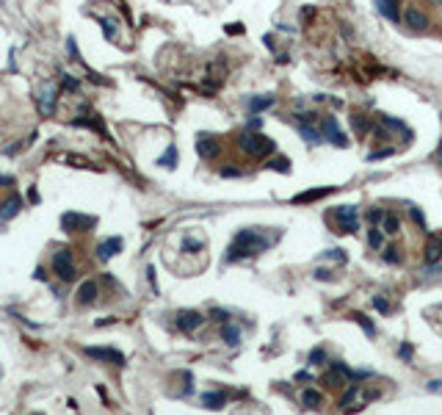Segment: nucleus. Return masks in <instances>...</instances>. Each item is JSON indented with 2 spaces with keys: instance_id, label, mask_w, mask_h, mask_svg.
<instances>
[{
  "instance_id": "f257e3e1",
  "label": "nucleus",
  "mask_w": 442,
  "mask_h": 415,
  "mask_svg": "<svg viewBox=\"0 0 442 415\" xmlns=\"http://www.w3.org/2000/svg\"><path fill=\"white\" fill-rule=\"evenodd\" d=\"M268 246H271V238H268V235H263L260 230L246 227V230H240L238 235L232 238L230 249H227V255H224V261H227V263L246 261V258H252V255L266 252Z\"/></svg>"
},
{
  "instance_id": "f03ea898",
  "label": "nucleus",
  "mask_w": 442,
  "mask_h": 415,
  "mask_svg": "<svg viewBox=\"0 0 442 415\" xmlns=\"http://www.w3.org/2000/svg\"><path fill=\"white\" fill-rule=\"evenodd\" d=\"M238 147L243 150L246 155H252V158H263V155L274 152V141L268 139V136H263V133H254V130H246V133H240V139H238Z\"/></svg>"
},
{
  "instance_id": "7ed1b4c3",
  "label": "nucleus",
  "mask_w": 442,
  "mask_h": 415,
  "mask_svg": "<svg viewBox=\"0 0 442 415\" xmlns=\"http://www.w3.org/2000/svg\"><path fill=\"white\" fill-rule=\"evenodd\" d=\"M53 271L58 274L61 282H72L77 277V268H75V261H72L69 249H58V252L53 255Z\"/></svg>"
},
{
  "instance_id": "20e7f679",
  "label": "nucleus",
  "mask_w": 442,
  "mask_h": 415,
  "mask_svg": "<svg viewBox=\"0 0 442 415\" xmlns=\"http://www.w3.org/2000/svg\"><path fill=\"white\" fill-rule=\"evenodd\" d=\"M97 225V216H86V213H64L61 216V227L67 232H86V230H92V227Z\"/></svg>"
},
{
  "instance_id": "39448f33",
  "label": "nucleus",
  "mask_w": 442,
  "mask_h": 415,
  "mask_svg": "<svg viewBox=\"0 0 442 415\" xmlns=\"http://www.w3.org/2000/svg\"><path fill=\"white\" fill-rule=\"evenodd\" d=\"M321 136H323V141H332L335 147H345L348 144V136L340 130L335 116H323L321 119Z\"/></svg>"
},
{
  "instance_id": "423d86ee",
  "label": "nucleus",
  "mask_w": 442,
  "mask_h": 415,
  "mask_svg": "<svg viewBox=\"0 0 442 415\" xmlns=\"http://www.w3.org/2000/svg\"><path fill=\"white\" fill-rule=\"evenodd\" d=\"M56 103H58V89L50 80H44L39 86V113L42 116H50V113L56 111Z\"/></svg>"
},
{
  "instance_id": "0eeeda50",
  "label": "nucleus",
  "mask_w": 442,
  "mask_h": 415,
  "mask_svg": "<svg viewBox=\"0 0 442 415\" xmlns=\"http://www.w3.org/2000/svg\"><path fill=\"white\" fill-rule=\"evenodd\" d=\"M86 357L100 360V363H116V366H125V354L116 352V349H108V346H86L83 349Z\"/></svg>"
},
{
  "instance_id": "6e6552de",
  "label": "nucleus",
  "mask_w": 442,
  "mask_h": 415,
  "mask_svg": "<svg viewBox=\"0 0 442 415\" xmlns=\"http://www.w3.org/2000/svg\"><path fill=\"white\" fill-rule=\"evenodd\" d=\"M202 324H204V316L197 313V310H180V313H177V327L183 332H194V330H199Z\"/></svg>"
},
{
  "instance_id": "1a4fd4ad",
  "label": "nucleus",
  "mask_w": 442,
  "mask_h": 415,
  "mask_svg": "<svg viewBox=\"0 0 442 415\" xmlns=\"http://www.w3.org/2000/svg\"><path fill=\"white\" fill-rule=\"evenodd\" d=\"M122 246H125V241L116 238V235H111V238H105V241H100V244H97V258H100L102 263L111 261L113 255L122 252Z\"/></svg>"
},
{
  "instance_id": "9d476101",
  "label": "nucleus",
  "mask_w": 442,
  "mask_h": 415,
  "mask_svg": "<svg viewBox=\"0 0 442 415\" xmlns=\"http://www.w3.org/2000/svg\"><path fill=\"white\" fill-rule=\"evenodd\" d=\"M335 216L343 222V225H340V232H354V230H357V208H354V205H343V208H337Z\"/></svg>"
},
{
  "instance_id": "9b49d317",
  "label": "nucleus",
  "mask_w": 442,
  "mask_h": 415,
  "mask_svg": "<svg viewBox=\"0 0 442 415\" xmlns=\"http://www.w3.org/2000/svg\"><path fill=\"white\" fill-rule=\"evenodd\" d=\"M77 304H83V307H89V304L97 302V282L94 280H86L80 288H77Z\"/></svg>"
},
{
  "instance_id": "f8f14e48",
  "label": "nucleus",
  "mask_w": 442,
  "mask_h": 415,
  "mask_svg": "<svg viewBox=\"0 0 442 415\" xmlns=\"http://www.w3.org/2000/svg\"><path fill=\"white\" fill-rule=\"evenodd\" d=\"M218 141L213 139V136H199V141H197V152L202 155V158H216L218 155Z\"/></svg>"
},
{
  "instance_id": "ddd939ff",
  "label": "nucleus",
  "mask_w": 442,
  "mask_h": 415,
  "mask_svg": "<svg viewBox=\"0 0 442 415\" xmlns=\"http://www.w3.org/2000/svg\"><path fill=\"white\" fill-rule=\"evenodd\" d=\"M407 25L412 31H428V17L420 8H407Z\"/></svg>"
},
{
  "instance_id": "4468645a",
  "label": "nucleus",
  "mask_w": 442,
  "mask_h": 415,
  "mask_svg": "<svg viewBox=\"0 0 442 415\" xmlns=\"http://www.w3.org/2000/svg\"><path fill=\"white\" fill-rule=\"evenodd\" d=\"M20 211H22V197H20V194H11L6 202L0 205V216H3V219H14Z\"/></svg>"
},
{
  "instance_id": "2eb2a0df",
  "label": "nucleus",
  "mask_w": 442,
  "mask_h": 415,
  "mask_svg": "<svg viewBox=\"0 0 442 415\" xmlns=\"http://www.w3.org/2000/svg\"><path fill=\"white\" fill-rule=\"evenodd\" d=\"M202 404L207 410H221L227 404V393H221V390H207V393H202Z\"/></svg>"
},
{
  "instance_id": "dca6fc26",
  "label": "nucleus",
  "mask_w": 442,
  "mask_h": 415,
  "mask_svg": "<svg viewBox=\"0 0 442 415\" xmlns=\"http://www.w3.org/2000/svg\"><path fill=\"white\" fill-rule=\"evenodd\" d=\"M376 8L387 17L390 22H398V0H376Z\"/></svg>"
},
{
  "instance_id": "f3484780",
  "label": "nucleus",
  "mask_w": 442,
  "mask_h": 415,
  "mask_svg": "<svg viewBox=\"0 0 442 415\" xmlns=\"http://www.w3.org/2000/svg\"><path fill=\"white\" fill-rule=\"evenodd\" d=\"M72 125L75 127H89V130H97L100 136H105V127H102V122H100L97 116H77V119H72Z\"/></svg>"
},
{
  "instance_id": "a211bd4d",
  "label": "nucleus",
  "mask_w": 442,
  "mask_h": 415,
  "mask_svg": "<svg viewBox=\"0 0 442 415\" xmlns=\"http://www.w3.org/2000/svg\"><path fill=\"white\" fill-rule=\"evenodd\" d=\"M221 340H224L227 346H238L240 343V330L235 327V324L227 321L224 327H221Z\"/></svg>"
},
{
  "instance_id": "6ab92c4d",
  "label": "nucleus",
  "mask_w": 442,
  "mask_h": 415,
  "mask_svg": "<svg viewBox=\"0 0 442 415\" xmlns=\"http://www.w3.org/2000/svg\"><path fill=\"white\" fill-rule=\"evenodd\" d=\"M437 261H442V235H437L426 246V263H437Z\"/></svg>"
},
{
  "instance_id": "aec40b11",
  "label": "nucleus",
  "mask_w": 442,
  "mask_h": 415,
  "mask_svg": "<svg viewBox=\"0 0 442 415\" xmlns=\"http://www.w3.org/2000/svg\"><path fill=\"white\" fill-rule=\"evenodd\" d=\"M299 130H302V139L307 141V144H321L323 141L321 130H315L312 125H299Z\"/></svg>"
},
{
  "instance_id": "412c9836",
  "label": "nucleus",
  "mask_w": 442,
  "mask_h": 415,
  "mask_svg": "<svg viewBox=\"0 0 442 415\" xmlns=\"http://www.w3.org/2000/svg\"><path fill=\"white\" fill-rule=\"evenodd\" d=\"M398 227H401V219L395 216V213H384V219H381V232L393 235V232H398Z\"/></svg>"
},
{
  "instance_id": "4be33fe9",
  "label": "nucleus",
  "mask_w": 442,
  "mask_h": 415,
  "mask_svg": "<svg viewBox=\"0 0 442 415\" xmlns=\"http://www.w3.org/2000/svg\"><path fill=\"white\" fill-rule=\"evenodd\" d=\"M158 163L166 166V169H174V166H177V147H174V144H169V150L158 158Z\"/></svg>"
},
{
  "instance_id": "5701e85b",
  "label": "nucleus",
  "mask_w": 442,
  "mask_h": 415,
  "mask_svg": "<svg viewBox=\"0 0 442 415\" xmlns=\"http://www.w3.org/2000/svg\"><path fill=\"white\" fill-rule=\"evenodd\" d=\"M274 106V97H252L249 100V111L252 113H260V111H266V108Z\"/></svg>"
},
{
  "instance_id": "b1692460",
  "label": "nucleus",
  "mask_w": 442,
  "mask_h": 415,
  "mask_svg": "<svg viewBox=\"0 0 442 415\" xmlns=\"http://www.w3.org/2000/svg\"><path fill=\"white\" fill-rule=\"evenodd\" d=\"M302 404L304 407H318V404H323V396L318 390H312V387H307L302 393Z\"/></svg>"
},
{
  "instance_id": "393cba45",
  "label": "nucleus",
  "mask_w": 442,
  "mask_h": 415,
  "mask_svg": "<svg viewBox=\"0 0 442 415\" xmlns=\"http://www.w3.org/2000/svg\"><path fill=\"white\" fill-rule=\"evenodd\" d=\"M326 194H332V189H315V191H304V194H299V197H296V202H312V199H321V197H326Z\"/></svg>"
},
{
  "instance_id": "a878e982",
  "label": "nucleus",
  "mask_w": 442,
  "mask_h": 415,
  "mask_svg": "<svg viewBox=\"0 0 442 415\" xmlns=\"http://www.w3.org/2000/svg\"><path fill=\"white\" fill-rule=\"evenodd\" d=\"M381 122H384L387 127H393V130H398V133H404V136H407V139H412V133H409V127L404 125V122L393 119V116H384V119H381Z\"/></svg>"
},
{
  "instance_id": "bb28decb",
  "label": "nucleus",
  "mask_w": 442,
  "mask_h": 415,
  "mask_svg": "<svg viewBox=\"0 0 442 415\" xmlns=\"http://www.w3.org/2000/svg\"><path fill=\"white\" fill-rule=\"evenodd\" d=\"M309 366H323L326 363V352H323V346H315L312 352H309Z\"/></svg>"
},
{
  "instance_id": "cd10ccee",
  "label": "nucleus",
  "mask_w": 442,
  "mask_h": 415,
  "mask_svg": "<svg viewBox=\"0 0 442 415\" xmlns=\"http://www.w3.org/2000/svg\"><path fill=\"white\" fill-rule=\"evenodd\" d=\"M381 230L379 227H373V230H368V246H371V249H381Z\"/></svg>"
},
{
  "instance_id": "c85d7f7f",
  "label": "nucleus",
  "mask_w": 442,
  "mask_h": 415,
  "mask_svg": "<svg viewBox=\"0 0 442 415\" xmlns=\"http://www.w3.org/2000/svg\"><path fill=\"white\" fill-rule=\"evenodd\" d=\"M271 169H276V172H290V161L285 158V155H279V158H274V161L268 163Z\"/></svg>"
},
{
  "instance_id": "c756f323",
  "label": "nucleus",
  "mask_w": 442,
  "mask_h": 415,
  "mask_svg": "<svg viewBox=\"0 0 442 415\" xmlns=\"http://www.w3.org/2000/svg\"><path fill=\"white\" fill-rule=\"evenodd\" d=\"M354 318H357V321H359V327H362V330H365L368 335H371V338H373V335H376V327H373V321H371V318H365V316H362V313H357V316H354Z\"/></svg>"
},
{
  "instance_id": "7c9ffc66",
  "label": "nucleus",
  "mask_w": 442,
  "mask_h": 415,
  "mask_svg": "<svg viewBox=\"0 0 442 415\" xmlns=\"http://www.w3.org/2000/svg\"><path fill=\"white\" fill-rule=\"evenodd\" d=\"M357 393H359V385H348V390H345V396H343V407H351L354 404V399H357Z\"/></svg>"
},
{
  "instance_id": "2f4dec72",
  "label": "nucleus",
  "mask_w": 442,
  "mask_h": 415,
  "mask_svg": "<svg viewBox=\"0 0 442 415\" xmlns=\"http://www.w3.org/2000/svg\"><path fill=\"white\" fill-rule=\"evenodd\" d=\"M381 258H384L387 263H401V252H398V249H395V246H387Z\"/></svg>"
},
{
  "instance_id": "473e14b6",
  "label": "nucleus",
  "mask_w": 442,
  "mask_h": 415,
  "mask_svg": "<svg viewBox=\"0 0 442 415\" xmlns=\"http://www.w3.org/2000/svg\"><path fill=\"white\" fill-rule=\"evenodd\" d=\"M202 246H204V241H197V238H185V241H183V249H185V252H199Z\"/></svg>"
},
{
  "instance_id": "72a5a7b5",
  "label": "nucleus",
  "mask_w": 442,
  "mask_h": 415,
  "mask_svg": "<svg viewBox=\"0 0 442 415\" xmlns=\"http://www.w3.org/2000/svg\"><path fill=\"white\" fill-rule=\"evenodd\" d=\"M67 50H69V58H75L77 64H83V58H80V53H77V42L72 39V36L67 39Z\"/></svg>"
},
{
  "instance_id": "f704fd0d",
  "label": "nucleus",
  "mask_w": 442,
  "mask_h": 415,
  "mask_svg": "<svg viewBox=\"0 0 442 415\" xmlns=\"http://www.w3.org/2000/svg\"><path fill=\"white\" fill-rule=\"evenodd\" d=\"M373 307L379 310V313H390V302H387L384 296H373Z\"/></svg>"
},
{
  "instance_id": "c9c22d12",
  "label": "nucleus",
  "mask_w": 442,
  "mask_h": 415,
  "mask_svg": "<svg viewBox=\"0 0 442 415\" xmlns=\"http://www.w3.org/2000/svg\"><path fill=\"white\" fill-rule=\"evenodd\" d=\"M210 316L216 318V321H221V324L230 321V313H227V310H221V307H213V310H210Z\"/></svg>"
},
{
  "instance_id": "e433bc0d",
  "label": "nucleus",
  "mask_w": 442,
  "mask_h": 415,
  "mask_svg": "<svg viewBox=\"0 0 442 415\" xmlns=\"http://www.w3.org/2000/svg\"><path fill=\"white\" fill-rule=\"evenodd\" d=\"M100 25L105 28V36H108V39H113V36H116V31H113V28H116V22H113V20H100Z\"/></svg>"
},
{
  "instance_id": "4c0bfd02",
  "label": "nucleus",
  "mask_w": 442,
  "mask_h": 415,
  "mask_svg": "<svg viewBox=\"0 0 442 415\" xmlns=\"http://www.w3.org/2000/svg\"><path fill=\"white\" fill-rule=\"evenodd\" d=\"M323 258H332V261H345V252L343 249H326Z\"/></svg>"
},
{
  "instance_id": "58836bf2",
  "label": "nucleus",
  "mask_w": 442,
  "mask_h": 415,
  "mask_svg": "<svg viewBox=\"0 0 442 415\" xmlns=\"http://www.w3.org/2000/svg\"><path fill=\"white\" fill-rule=\"evenodd\" d=\"M409 216L417 222V227H426V219H423V213H420V208H409Z\"/></svg>"
},
{
  "instance_id": "ea45409f",
  "label": "nucleus",
  "mask_w": 442,
  "mask_h": 415,
  "mask_svg": "<svg viewBox=\"0 0 442 415\" xmlns=\"http://www.w3.org/2000/svg\"><path fill=\"white\" fill-rule=\"evenodd\" d=\"M368 219H371L373 225H376V222H381V219H384V213H381V211H379V208H373V211H371V213H368Z\"/></svg>"
},
{
  "instance_id": "a19ab883",
  "label": "nucleus",
  "mask_w": 442,
  "mask_h": 415,
  "mask_svg": "<svg viewBox=\"0 0 442 415\" xmlns=\"http://www.w3.org/2000/svg\"><path fill=\"white\" fill-rule=\"evenodd\" d=\"M371 125V122H368ZM354 127H357L359 133H365V116H354Z\"/></svg>"
},
{
  "instance_id": "79ce46f5",
  "label": "nucleus",
  "mask_w": 442,
  "mask_h": 415,
  "mask_svg": "<svg viewBox=\"0 0 442 415\" xmlns=\"http://www.w3.org/2000/svg\"><path fill=\"white\" fill-rule=\"evenodd\" d=\"M260 127H263V119H260V116H252V119H249V130H254V133H257Z\"/></svg>"
},
{
  "instance_id": "37998d69",
  "label": "nucleus",
  "mask_w": 442,
  "mask_h": 415,
  "mask_svg": "<svg viewBox=\"0 0 442 415\" xmlns=\"http://www.w3.org/2000/svg\"><path fill=\"white\" fill-rule=\"evenodd\" d=\"M221 177H240V172L232 169V166H224V169H221Z\"/></svg>"
},
{
  "instance_id": "c03bdc74",
  "label": "nucleus",
  "mask_w": 442,
  "mask_h": 415,
  "mask_svg": "<svg viewBox=\"0 0 442 415\" xmlns=\"http://www.w3.org/2000/svg\"><path fill=\"white\" fill-rule=\"evenodd\" d=\"M401 357H404V360H409V357H412V346H409V343H404V346H401Z\"/></svg>"
},
{
  "instance_id": "a18cd8bd",
  "label": "nucleus",
  "mask_w": 442,
  "mask_h": 415,
  "mask_svg": "<svg viewBox=\"0 0 442 415\" xmlns=\"http://www.w3.org/2000/svg\"><path fill=\"white\" fill-rule=\"evenodd\" d=\"M315 277H318V280H332V271H326V268H318Z\"/></svg>"
},
{
  "instance_id": "49530a36",
  "label": "nucleus",
  "mask_w": 442,
  "mask_h": 415,
  "mask_svg": "<svg viewBox=\"0 0 442 415\" xmlns=\"http://www.w3.org/2000/svg\"><path fill=\"white\" fill-rule=\"evenodd\" d=\"M64 86H67V89H77V80H75V77H69V75H67V77H64Z\"/></svg>"
},
{
  "instance_id": "de8ad7c7",
  "label": "nucleus",
  "mask_w": 442,
  "mask_h": 415,
  "mask_svg": "<svg viewBox=\"0 0 442 415\" xmlns=\"http://www.w3.org/2000/svg\"><path fill=\"white\" fill-rule=\"evenodd\" d=\"M309 379H312V377H309L307 371H299V374H296V382H309Z\"/></svg>"
},
{
  "instance_id": "09e8293b",
  "label": "nucleus",
  "mask_w": 442,
  "mask_h": 415,
  "mask_svg": "<svg viewBox=\"0 0 442 415\" xmlns=\"http://www.w3.org/2000/svg\"><path fill=\"white\" fill-rule=\"evenodd\" d=\"M428 387H431V390H442V382L440 379H431V382H428Z\"/></svg>"
},
{
  "instance_id": "8fccbe9b",
  "label": "nucleus",
  "mask_w": 442,
  "mask_h": 415,
  "mask_svg": "<svg viewBox=\"0 0 442 415\" xmlns=\"http://www.w3.org/2000/svg\"><path fill=\"white\" fill-rule=\"evenodd\" d=\"M431 3H442V0H431Z\"/></svg>"
},
{
  "instance_id": "3c124183",
  "label": "nucleus",
  "mask_w": 442,
  "mask_h": 415,
  "mask_svg": "<svg viewBox=\"0 0 442 415\" xmlns=\"http://www.w3.org/2000/svg\"><path fill=\"white\" fill-rule=\"evenodd\" d=\"M34 415H44V413H34Z\"/></svg>"
}]
</instances>
